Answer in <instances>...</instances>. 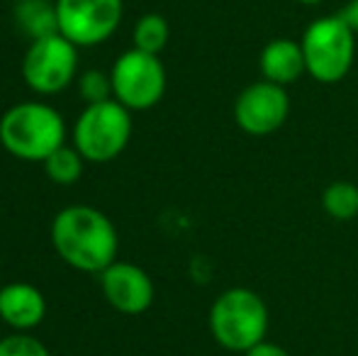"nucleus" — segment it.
I'll list each match as a JSON object with an SVG mask.
<instances>
[{"label": "nucleus", "instance_id": "nucleus-1", "mask_svg": "<svg viewBox=\"0 0 358 356\" xmlns=\"http://www.w3.org/2000/svg\"><path fill=\"white\" fill-rule=\"evenodd\" d=\"M57 254L83 273H103L117 257V229L113 220L90 205L64 208L52 222Z\"/></svg>", "mask_w": 358, "mask_h": 356}, {"label": "nucleus", "instance_id": "nucleus-2", "mask_svg": "<svg viewBox=\"0 0 358 356\" xmlns=\"http://www.w3.org/2000/svg\"><path fill=\"white\" fill-rule=\"evenodd\" d=\"M0 144L22 162H47L66 144V122L47 103H17L0 118Z\"/></svg>", "mask_w": 358, "mask_h": 356}, {"label": "nucleus", "instance_id": "nucleus-3", "mask_svg": "<svg viewBox=\"0 0 358 356\" xmlns=\"http://www.w3.org/2000/svg\"><path fill=\"white\" fill-rule=\"evenodd\" d=\"M210 334L227 352L246 354L268 334V305L256 290L236 285L217 295L210 308Z\"/></svg>", "mask_w": 358, "mask_h": 356}, {"label": "nucleus", "instance_id": "nucleus-4", "mask_svg": "<svg viewBox=\"0 0 358 356\" xmlns=\"http://www.w3.org/2000/svg\"><path fill=\"white\" fill-rule=\"evenodd\" d=\"M307 73L317 83L334 86L344 81L356 62V34L341 15H324L307 24L300 39Z\"/></svg>", "mask_w": 358, "mask_h": 356}, {"label": "nucleus", "instance_id": "nucleus-5", "mask_svg": "<svg viewBox=\"0 0 358 356\" xmlns=\"http://www.w3.org/2000/svg\"><path fill=\"white\" fill-rule=\"evenodd\" d=\"M132 110L117 100L85 105L73 127V147L85 162L108 164L127 149L132 139Z\"/></svg>", "mask_w": 358, "mask_h": 356}, {"label": "nucleus", "instance_id": "nucleus-6", "mask_svg": "<svg viewBox=\"0 0 358 356\" xmlns=\"http://www.w3.org/2000/svg\"><path fill=\"white\" fill-rule=\"evenodd\" d=\"M113 98L127 110H149L161 103L166 93V69L156 54L129 49L115 62Z\"/></svg>", "mask_w": 358, "mask_h": 356}, {"label": "nucleus", "instance_id": "nucleus-7", "mask_svg": "<svg viewBox=\"0 0 358 356\" xmlns=\"http://www.w3.org/2000/svg\"><path fill=\"white\" fill-rule=\"evenodd\" d=\"M78 69V47L62 32L34 39L22 59V78L34 93L54 95L69 88Z\"/></svg>", "mask_w": 358, "mask_h": 356}, {"label": "nucleus", "instance_id": "nucleus-8", "mask_svg": "<svg viewBox=\"0 0 358 356\" xmlns=\"http://www.w3.org/2000/svg\"><path fill=\"white\" fill-rule=\"evenodd\" d=\"M59 32L76 47H95L122 22V0H57Z\"/></svg>", "mask_w": 358, "mask_h": 356}, {"label": "nucleus", "instance_id": "nucleus-9", "mask_svg": "<svg viewBox=\"0 0 358 356\" xmlns=\"http://www.w3.org/2000/svg\"><path fill=\"white\" fill-rule=\"evenodd\" d=\"M290 115V95L283 86L271 81L249 83L234 100V122L251 137L278 132Z\"/></svg>", "mask_w": 358, "mask_h": 356}, {"label": "nucleus", "instance_id": "nucleus-10", "mask_svg": "<svg viewBox=\"0 0 358 356\" xmlns=\"http://www.w3.org/2000/svg\"><path fill=\"white\" fill-rule=\"evenodd\" d=\"M100 288L110 305L122 315H142L154 303V283L142 266L115 262L100 273Z\"/></svg>", "mask_w": 358, "mask_h": 356}, {"label": "nucleus", "instance_id": "nucleus-11", "mask_svg": "<svg viewBox=\"0 0 358 356\" xmlns=\"http://www.w3.org/2000/svg\"><path fill=\"white\" fill-rule=\"evenodd\" d=\"M47 315V300L42 290L32 283H8L0 288V320L15 329L27 332L34 329Z\"/></svg>", "mask_w": 358, "mask_h": 356}, {"label": "nucleus", "instance_id": "nucleus-12", "mask_svg": "<svg viewBox=\"0 0 358 356\" xmlns=\"http://www.w3.org/2000/svg\"><path fill=\"white\" fill-rule=\"evenodd\" d=\"M261 76L264 81L278 83V86H292L302 73H307L305 66V54H302L300 42L290 37L271 39L259 57Z\"/></svg>", "mask_w": 358, "mask_h": 356}, {"label": "nucleus", "instance_id": "nucleus-13", "mask_svg": "<svg viewBox=\"0 0 358 356\" xmlns=\"http://www.w3.org/2000/svg\"><path fill=\"white\" fill-rule=\"evenodd\" d=\"M15 22L29 39H42L59 34L57 3L52 0H17L15 5Z\"/></svg>", "mask_w": 358, "mask_h": 356}, {"label": "nucleus", "instance_id": "nucleus-14", "mask_svg": "<svg viewBox=\"0 0 358 356\" xmlns=\"http://www.w3.org/2000/svg\"><path fill=\"white\" fill-rule=\"evenodd\" d=\"M322 210L336 222H351L358 218V185L351 180H334L322 193Z\"/></svg>", "mask_w": 358, "mask_h": 356}, {"label": "nucleus", "instance_id": "nucleus-15", "mask_svg": "<svg viewBox=\"0 0 358 356\" xmlns=\"http://www.w3.org/2000/svg\"><path fill=\"white\" fill-rule=\"evenodd\" d=\"M132 37H134V49H142L146 54H156V57H159L166 49V44H169L171 29L164 15L146 13L137 20V24H134Z\"/></svg>", "mask_w": 358, "mask_h": 356}, {"label": "nucleus", "instance_id": "nucleus-16", "mask_svg": "<svg viewBox=\"0 0 358 356\" xmlns=\"http://www.w3.org/2000/svg\"><path fill=\"white\" fill-rule=\"evenodd\" d=\"M83 162L85 159L78 154V149L76 147L71 149L64 144L62 149H57V152L44 162V171H47V176L52 178L54 183L71 185L80 178V173H83Z\"/></svg>", "mask_w": 358, "mask_h": 356}, {"label": "nucleus", "instance_id": "nucleus-17", "mask_svg": "<svg viewBox=\"0 0 358 356\" xmlns=\"http://www.w3.org/2000/svg\"><path fill=\"white\" fill-rule=\"evenodd\" d=\"M78 90L80 98L88 105L105 103V100H113V78H110V73L103 71H88L80 76Z\"/></svg>", "mask_w": 358, "mask_h": 356}, {"label": "nucleus", "instance_id": "nucleus-18", "mask_svg": "<svg viewBox=\"0 0 358 356\" xmlns=\"http://www.w3.org/2000/svg\"><path fill=\"white\" fill-rule=\"evenodd\" d=\"M0 356H49V349L32 334H8L0 339Z\"/></svg>", "mask_w": 358, "mask_h": 356}, {"label": "nucleus", "instance_id": "nucleus-19", "mask_svg": "<svg viewBox=\"0 0 358 356\" xmlns=\"http://www.w3.org/2000/svg\"><path fill=\"white\" fill-rule=\"evenodd\" d=\"M244 356H290V354H287V349H283L280 344L264 339V342L256 344L254 349H249V352H246Z\"/></svg>", "mask_w": 358, "mask_h": 356}, {"label": "nucleus", "instance_id": "nucleus-20", "mask_svg": "<svg viewBox=\"0 0 358 356\" xmlns=\"http://www.w3.org/2000/svg\"><path fill=\"white\" fill-rule=\"evenodd\" d=\"M341 20L354 29V34H358V0H349V3L341 8Z\"/></svg>", "mask_w": 358, "mask_h": 356}, {"label": "nucleus", "instance_id": "nucleus-21", "mask_svg": "<svg viewBox=\"0 0 358 356\" xmlns=\"http://www.w3.org/2000/svg\"><path fill=\"white\" fill-rule=\"evenodd\" d=\"M295 3L307 5V8H312V5H322V3H324V0H295Z\"/></svg>", "mask_w": 358, "mask_h": 356}]
</instances>
